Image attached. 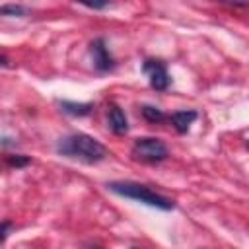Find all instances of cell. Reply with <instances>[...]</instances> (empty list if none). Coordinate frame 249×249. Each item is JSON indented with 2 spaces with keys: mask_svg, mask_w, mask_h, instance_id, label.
I'll return each instance as SVG.
<instances>
[{
  "mask_svg": "<svg viewBox=\"0 0 249 249\" xmlns=\"http://www.w3.org/2000/svg\"><path fill=\"white\" fill-rule=\"evenodd\" d=\"M56 152L60 156L80 160L84 163H97L107 158V148L101 142H97L95 138L82 134V132L68 134V136L60 138L56 144Z\"/></svg>",
  "mask_w": 249,
  "mask_h": 249,
  "instance_id": "obj_1",
  "label": "cell"
},
{
  "mask_svg": "<svg viewBox=\"0 0 249 249\" xmlns=\"http://www.w3.org/2000/svg\"><path fill=\"white\" fill-rule=\"evenodd\" d=\"M109 191H113L115 195L119 196H124V198H132L136 202H142V204H148V206H154V208H160V210H173L175 208V202L160 193H154L150 191L148 187L140 185V183H132V181H113L107 185Z\"/></svg>",
  "mask_w": 249,
  "mask_h": 249,
  "instance_id": "obj_2",
  "label": "cell"
},
{
  "mask_svg": "<svg viewBox=\"0 0 249 249\" xmlns=\"http://www.w3.org/2000/svg\"><path fill=\"white\" fill-rule=\"evenodd\" d=\"M132 156L146 163H158V161H163L169 154H167V146L161 140L148 136V138H138L134 142Z\"/></svg>",
  "mask_w": 249,
  "mask_h": 249,
  "instance_id": "obj_3",
  "label": "cell"
},
{
  "mask_svg": "<svg viewBox=\"0 0 249 249\" xmlns=\"http://www.w3.org/2000/svg\"><path fill=\"white\" fill-rule=\"evenodd\" d=\"M142 72L148 76L150 86L154 89H158V91L167 89V86H169V74H167V68H165V62L163 60L146 58L144 64H142Z\"/></svg>",
  "mask_w": 249,
  "mask_h": 249,
  "instance_id": "obj_4",
  "label": "cell"
},
{
  "mask_svg": "<svg viewBox=\"0 0 249 249\" xmlns=\"http://www.w3.org/2000/svg\"><path fill=\"white\" fill-rule=\"evenodd\" d=\"M89 54H91V60H93L95 70H99V72L113 70L115 60H113V56H111V53H109V49H107V45H105V41L101 37L99 39H93L89 43Z\"/></svg>",
  "mask_w": 249,
  "mask_h": 249,
  "instance_id": "obj_5",
  "label": "cell"
},
{
  "mask_svg": "<svg viewBox=\"0 0 249 249\" xmlns=\"http://www.w3.org/2000/svg\"><path fill=\"white\" fill-rule=\"evenodd\" d=\"M107 117H109V128H111L115 134H124V132L128 130L126 115H124V111H123L119 105H111Z\"/></svg>",
  "mask_w": 249,
  "mask_h": 249,
  "instance_id": "obj_6",
  "label": "cell"
},
{
  "mask_svg": "<svg viewBox=\"0 0 249 249\" xmlns=\"http://www.w3.org/2000/svg\"><path fill=\"white\" fill-rule=\"evenodd\" d=\"M196 111H175L171 117H169V121H171V124H173V128L177 130V132H187L189 130V126L196 121Z\"/></svg>",
  "mask_w": 249,
  "mask_h": 249,
  "instance_id": "obj_7",
  "label": "cell"
},
{
  "mask_svg": "<svg viewBox=\"0 0 249 249\" xmlns=\"http://www.w3.org/2000/svg\"><path fill=\"white\" fill-rule=\"evenodd\" d=\"M60 109L72 117H86L93 111V103H74V101H60Z\"/></svg>",
  "mask_w": 249,
  "mask_h": 249,
  "instance_id": "obj_8",
  "label": "cell"
},
{
  "mask_svg": "<svg viewBox=\"0 0 249 249\" xmlns=\"http://www.w3.org/2000/svg\"><path fill=\"white\" fill-rule=\"evenodd\" d=\"M142 117H144L146 121H150V123H160V121L165 119L163 111L158 109V107H152V105H144V107H142Z\"/></svg>",
  "mask_w": 249,
  "mask_h": 249,
  "instance_id": "obj_9",
  "label": "cell"
},
{
  "mask_svg": "<svg viewBox=\"0 0 249 249\" xmlns=\"http://www.w3.org/2000/svg\"><path fill=\"white\" fill-rule=\"evenodd\" d=\"M6 163H8L10 167L19 169V167L29 165V163H31V158H27V156H19V154H14V156H6Z\"/></svg>",
  "mask_w": 249,
  "mask_h": 249,
  "instance_id": "obj_10",
  "label": "cell"
},
{
  "mask_svg": "<svg viewBox=\"0 0 249 249\" xmlns=\"http://www.w3.org/2000/svg\"><path fill=\"white\" fill-rule=\"evenodd\" d=\"M0 12H2L4 16H18V18H21V16H25V14H27V8H25V6H14V4H4V6L0 8Z\"/></svg>",
  "mask_w": 249,
  "mask_h": 249,
  "instance_id": "obj_11",
  "label": "cell"
},
{
  "mask_svg": "<svg viewBox=\"0 0 249 249\" xmlns=\"http://www.w3.org/2000/svg\"><path fill=\"white\" fill-rule=\"evenodd\" d=\"M10 228H12V224H10V222H4V226H2V241H6V237H8V231H10Z\"/></svg>",
  "mask_w": 249,
  "mask_h": 249,
  "instance_id": "obj_12",
  "label": "cell"
},
{
  "mask_svg": "<svg viewBox=\"0 0 249 249\" xmlns=\"http://www.w3.org/2000/svg\"><path fill=\"white\" fill-rule=\"evenodd\" d=\"M86 8H91V10H101V8H107L109 4H84Z\"/></svg>",
  "mask_w": 249,
  "mask_h": 249,
  "instance_id": "obj_13",
  "label": "cell"
},
{
  "mask_svg": "<svg viewBox=\"0 0 249 249\" xmlns=\"http://www.w3.org/2000/svg\"><path fill=\"white\" fill-rule=\"evenodd\" d=\"M86 249H101V247H86Z\"/></svg>",
  "mask_w": 249,
  "mask_h": 249,
  "instance_id": "obj_14",
  "label": "cell"
},
{
  "mask_svg": "<svg viewBox=\"0 0 249 249\" xmlns=\"http://www.w3.org/2000/svg\"><path fill=\"white\" fill-rule=\"evenodd\" d=\"M130 249H136V247H130Z\"/></svg>",
  "mask_w": 249,
  "mask_h": 249,
  "instance_id": "obj_15",
  "label": "cell"
}]
</instances>
